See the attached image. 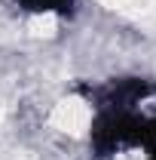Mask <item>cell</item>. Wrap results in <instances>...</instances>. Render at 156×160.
Here are the masks:
<instances>
[{"instance_id": "6da1fadb", "label": "cell", "mask_w": 156, "mask_h": 160, "mask_svg": "<svg viewBox=\"0 0 156 160\" xmlns=\"http://www.w3.org/2000/svg\"><path fill=\"white\" fill-rule=\"evenodd\" d=\"M71 0H21L25 9H34V12H52V9H67Z\"/></svg>"}]
</instances>
